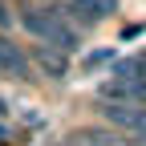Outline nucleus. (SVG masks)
Returning a JSON list of instances; mask_svg holds the SVG:
<instances>
[{
	"mask_svg": "<svg viewBox=\"0 0 146 146\" xmlns=\"http://www.w3.org/2000/svg\"><path fill=\"white\" fill-rule=\"evenodd\" d=\"M8 142V126H0V146H4Z\"/></svg>",
	"mask_w": 146,
	"mask_h": 146,
	"instance_id": "7",
	"label": "nucleus"
},
{
	"mask_svg": "<svg viewBox=\"0 0 146 146\" xmlns=\"http://www.w3.org/2000/svg\"><path fill=\"white\" fill-rule=\"evenodd\" d=\"M0 73H8L16 81H33V57L8 36H0Z\"/></svg>",
	"mask_w": 146,
	"mask_h": 146,
	"instance_id": "3",
	"label": "nucleus"
},
{
	"mask_svg": "<svg viewBox=\"0 0 146 146\" xmlns=\"http://www.w3.org/2000/svg\"><path fill=\"white\" fill-rule=\"evenodd\" d=\"M102 65H114V49H94L81 61V69H102Z\"/></svg>",
	"mask_w": 146,
	"mask_h": 146,
	"instance_id": "5",
	"label": "nucleus"
},
{
	"mask_svg": "<svg viewBox=\"0 0 146 146\" xmlns=\"http://www.w3.org/2000/svg\"><path fill=\"white\" fill-rule=\"evenodd\" d=\"M138 102H142V106H146V81H142V94H138Z\"/></svg>",
	"mask_w": 146,
	"mask_h": 146,
	"instance_id": "8",
	"label": "nucleus"
},
{
	"mask_svg": "<svg viewBox=\"0 0 146 146\" xmlns=\"http://www.w3.org/2000/svg\"><path fill=\"white\" fill-rule=\"evenodd\" d=\"M114 12H118V0H69V8H65V16L77 29H94V25L110 21Z\"/></svg>",
	"mask_w": 146,
	"mask_h": 146,
	"instance_id": "2",
	"label": "nucleus"
},
{
	"mask_svg": "<svg viewBox=\"0 0 146 146\" xmlns=\"http://www.w3.org/2000/svg\"><path fill=\"white\" fill-rule=\"evenodd\" d=\"M12 25H16V16H12V8L4 0H0V29H12Z\"/></svg>",
	"mask_w": 146,
	"mask_h": 146,
	"instance_id": "6",
	"label": "nucleus"
},
{
	"mask_svg": "<svg viewBox=\"0 0 146 146\" xmlns=\"http://www.w3.org/2000/svg\"><path fill=\"white\" fill-rule=\"evenodd\" d=\"M21 29L29 36H36V41L61 49V53H77L81 49V33L61 8H25L21 12Z\"/></svg>",
	"mask_w": 146,
	"mask_h": 146,
	"instance_id": "1",
	"label": "nucleus"
},
{
	"mask_svg": "<svg viewBox=\"0 0 146 146\" xmlns=\"http://www.w3.org/2000/svg\"><path fill=\"white\" fill-rule=\"evenodd\" d=\"M33 69H41V73H49L53 81H61L69 73V53L53 49V45H36L33 49Z\"/></svg>",
	"mask_w": 146,
	"mask_h": 146,
	"instance_id": "4",
	"label": "nucleus"
}]
</instances>
